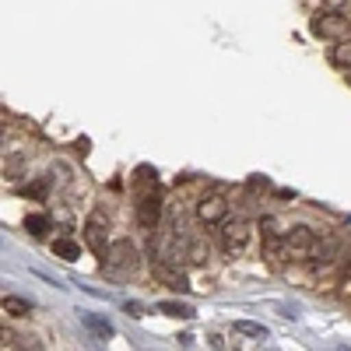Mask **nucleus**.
<instances>
[{"label":"nucleus","mask_w":351,"mask_h":351,"mask_svg":"<svg viewBox=\"0 0 351 351\" xmlns=\"http://www.w3.org/2000/svg\"><path fill=\"white\" fill-rule=\"evenodd\" d=\"M102 260H106V278H127L130 271H137L141 253L134 250V243L120 239V243L109 246V253H106Z\"/></svg>","instance_id":"obj_1"},{"label":"nucleus","mask_w":351,"mask_h":351,"mask_svg":"<svg viewBox=\"0 0 351 351\" xmlns=\"http://www.w3.org/2000/svg\"><path fill=\"white\" fill-rule=\"evenodd\" d=\"M313 246H316V232L309 225H295V228L285 232V260L309 263L313 260Z\"/></svg>","instance_id":"obj_2"},{"label":"nucleus","mask_w":351,"mask_h":351,"mask_svg":"<svg viewBox=\"0 0 351 351\" xmlns=\"http://www.w3.org/2000/svg\"><path fill=\"white\" fill-rule=\"evenodd\" d=\"M221 250L228 253V256H243L246 253V246H250V239H253V225L246 221V218H225L221 221Z\"/></svg>","instance_id":"obj_3"},{"label":"nucleus","mask_w":351,"mask_h":351,"mask_svg":"<svg viewBox=\"0 0 351 351\" xmlns=\"http://www.w3.org/2000/svg\"><path fill=\"white\" fill-rule=\"evenodd\" d=\"M84 243H88V250L99 253V256L109 253V215L102 208L88 215V221H84Z\"/></svg>","instance_id":"obj_4"},{"label":"nucleus","mask_w":351,"mask_h":351,"mask_svg":"<svg viewBox=\"0 0 351 351\" xmlns=\"http://www.w3.org/2000/svg\"><path fill=\"white\" fill-rule=\"evenodd\" d=\"M193 211H197V221H204V225H221L228 218V200H225L221 190H211L197 200Z\"/></svg>","instance_id":"obj_5"},{"label":"nucleus","mask_w":351,"mask_h":351,"mask_svg":"<svg viewBox=\"0 0 351 351\" xmlns=\"http://www.w3.org/2000/svg\"><path fill=\"white\" fill-rule=\"evenodd\" d=\"M348 32H351V21H344L341 11H324L313 18V36L319 39H348Z\"/></svg>","instance_id":"obj_6"},{"label":"nucleus","mask_w":351,"mask_h":351,"mask_svg":"<svg viewBox=\"0 0 351 351\" xmlns=\"http://www.w3.org/2000/svg\"><path fill=\"white\" fill-rule=\"evenodd\" d=\"M158 218H162V197L158 193L137 197V225L144 232H155L158 228Z\"/></svg>","instance_id":"obj_7"},{"label":"nucleus","mask_w":351,"mask_h":351,"mask_svg":"<svg viewBox=\"0 0 351 351\" xmlns=\"http://www.w3.org/2000/svg\"><path fill=\"white\" fill-rule=\"evenodd\" d=\"M0 309H4V316H18V319L32 316V302H25V299H18V295H4Z\"/></svg>","instance_id":"obj_8"},{"label":"nucleus","mask_w":351,"mask_h":351,"mask_svg":"<svg viewBox=\"0 0 351 351\" xmlns=\"http://www.w3.org/2000/svg\"><path fill=\"white\" fill-rule=\"evenodd\" d=\"M148 193H158V176L155 169H137V197H148Z\"/></svg>","instance_id":"obj_9"},{"label":"nucleus","mask_w":351,"mask_h":351,"mask_svg":"<svg viewBox=\"0 0 351 351\" xmlns=\"http://www.w3.org/2000/svg\"><path fill=\"white\" fill-rule=\"evenodd\" d=\"M232 330L243 334V337H253V341H267V327L253 324V319H236V327H232Z\"/></svg>","instance_id":"obj_10"},{"label":"nucleus","mask_w":351,"mask_h":351,"mask_svg":"<svg viewBox=\"0 0 351 351\" xmlns=\"http://www.w3.org/2000/svg\"><path fill=\"white\" fill-rule=\"evenodd\" d=\"M25 228L32 232L36 239H46V232H49V218H46V215H28V218H25Z\"/></svg>","instance_id":"obj_11"},{"label":"nucleus","mask_w":351,"mask_h":351,"mask_svg":"<svg viewBox=\"0 0 351 351\" xmlns=\"http://www.w3.org/2000/svg\"><path fill=\"white\" fill-rule=\"evenodd\" d=\"M53 253L60 256V260H77V253H81V250H77V243H74V239H67V236H64V239H56V243H53Z\"/></svg>","instance_id":"obj_12"},{"label":"nucleus","mask_w":351,"mask_h":351,"mask_svg":"<svg viewBox=\"0 0 351 351\" xmlns=\"http://www.w3.org/2000/svg\"><path fill=\"white\" fill-rule=\"evenodd\" d=\"M260 228H263V239H267L271 246H274L278 239H285V236H281V221H278V218H263V221H260Z\"/></svg>","instance_id":"obj_13"},{"label":"nucleus","mask_w":351,"mask_h":351,"mask_svg":"<svg viewBox=\"0 0 351 351\" xmlns=\"http://www.w3.org/2000/svg\"><path fill=\"white\" fill-rule=\"evenodd\" d=\"M330 64H337V67H351V43H337V46L330 49Z\"/></svg>","instance_id":"obj_14"},{"label":"nucleus","mask_w":351,"mask_h":351,"mask_svg":"<svg viewBox=\"0 0 351 351\" xmlns=\"http://www.w3.org/2000/svg\"><path fill=\"white\" fill-rule=\"evenodd\" d=\"M158 313H165V316H180V319H190V316H193V309L183 306V302H158Z\"/></svg>","instance_id":"obj_15"},{"label":"nucleus","mask_w":351,"mask_h":351,"mask_svg":"<svg viewBox=\"0 0 351 351\" xmlns=\"http://www.w3.org/2000/svg\"><path fill=\"white\" fill-rule=\"evenodd\" d=\"M190 263H208V243L190 239Z\"/></svg>","instance_id":"obj_16"},{"label":"nucleus","mask_w":351,"mask_h":351,"mask_svg":"<svg viewBox=\"0 0 351 351\" xmlns=\"http://www.w3.org/2000/svg\"><path fill=\"white\" fill-rule=\"evenodd\" d=\"M84 327H88V330H95L99 337H112V327H109V324H102L99 316H84Z\"/></svg>","instance_id":"obj_17"},{"label":"nucleus","mask_w":351,"mask_h":351,"mask_svg":"<svg viewBox=\"0 0 351 351\" xmlns=\"http://www.w3.org/2000/svg\"><path fill=\"white\" fill-rule=\"evenodd\" d=\"M14 351H46L39 337H21V344H14Z\"/></svg>","instance_id":"obj_18"},{"label":"nucleus","mask_w":351,"mask_h":351,"mask_svg":"<svg viewBox=\"0 0 351 351\" xmlns=\"http://www.w3.org/2000/svg\"><path fill=\"white\" fill-rule=\"evenodd\" d=\"M21 193H25V197H46V180H43V183H32V186H25Z\"/></svg>","instance_id":"obj_19"},{"label":"nucleus","mask_w":351,"mask_h":351,"mask_svg":"<svg viewBox=\"0 0 351 351\" xmlns=\"http://www.w3.org/2000/svg\"><path fill=\"white\" fill-rule=\"evenodd\" d=\"M127 313H134V316H141V313H144V306H137V302H127Z\"/></svg>","instance_id":"obj_20"},{"label":"nucleus","mask_w":351,"mask_h":351,"mask_svg":"<svg viewBox=\"0 0 351 351\" xmlns=\"http://www.w3.org/2000/svg\"><path fill=\"white\" fill-rule=\"evenodd\" d=\"M341 281H351V260L344 263V278H341Z\"/></svg>","instance_id":"obj_21"},{"label":"nucleus","mask_w":351,"mask_h":351,"mask_svg":"<svg viewBox=\"0 0 351 351\" xmlns=\"http://www.w3.org/2000/svg\"><path fill=\"white\" fill-rule=\"evenodd\" d=\"M330 4H341V0H330Z\"/></svg>","instance_id":"obj_22"}]
</instances>
